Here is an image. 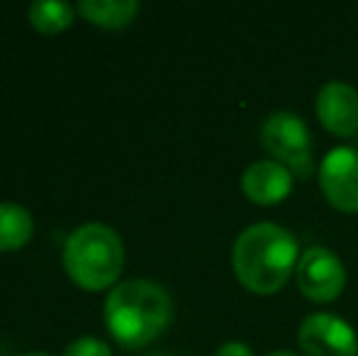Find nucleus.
<instances>
[{
    "mask_svg": "<svg viewBox=\"0 0 358 356\" xmlns=\"http://www.w3.org/2000/svg\"><path fill=\"white\" fill-rule=\"evenodd\" d=\"M261 144L273 157V162L285 166L292 176L310 178L312 171H315L310 129H307V124L297 115L292 113L268 115L264 127H261Z\"/></svg>",
    "mask_w": 358,
    "mask_h": 356,
    "instance_id": "nucleus-4",
    "label": "nucleus"
},
{
    "mask_svg": "<svg viewBox=\"0 0 358 356\" xmlns=\"http://www.w3.org/2000/svg\"><path fill=\"white\" fill-rule=\"evenodd\" d=\"M266 356H297V354H292V352H271V354H266Z\"/></svg>",
    "mask_w": 358,
    "mask_h": 356,
    "instance_id": "nucleus-16",
    "label": "nucleus"
},
{
    "mask_svg": "<svg viewBox=\"0 0 358 356\" xmlns=\"http://www.w3.org/2000/svg\"><path fill=\"white\" fill-rule=\"evenodd\" d=\"M64 356H113L108 342L98 337H78L66 347Z\"/></svg>",
    "mask_w": 358,
    "mask_h": 356,
    "instance_id": "nucleus-13",
    "label": "nucleus"
},
{
    "mask_svg": "<svg viewBox=\"0 0 358 356\" xmlns=\"http://www.w3.org/2000/svg\"><path fill=\"white\" fill-rule=\"evenodd\" d=\"M292 173L273 159L254 162L241 176V190L256 205H278L290 195Z\"/></svg>",
    "mask_w": 358,
    "mask_h": 356,
    "instance_id": "nucleus-9",
    "label": "nucleus"
},
{
    "mask_svg": "<svg viewBox=\"0 0 358 356\" xmlns=\"http://www.w3.org/2000/svg\"><path fill=\"white\" fill-rule=\"evenodd\" d=\"M215 356H254L251 347H246L244 342H227L217 349Z\"/></svg>",
    "mask_w": 358,
    "mask_h": 356,
    "instance_id": "nucleus-14",
    "label": "nucleus"
},
{
    "mask_svg": "<svg viewBox=\"0 0 358 356\" xmlns=\"http://www.w3.org/2000/svg\"><path fill=\"white\" fill-rule=\"evenodd\" d=\"M317 118L336 137H351L358 129V90L349 83L331 81L317 93Z\"/></svg>",
    "mask_w": 358,
    "mask_h": 356,
    "instance_id": "nucleus-8",
    "label": "nucleus"
},
{
    "mask_svg": "<svg viewBox=\"0 0 358 356\" xmlns=\"http://www.w3.org/2000/svg\"><path fill=\"white\" fill-rule=\"evenodd\" d=\"M297 288L312 303H331L344 293L346 269L341 259L327 247H310L302 252L295 269Z\"/></svg>",
    "mask_w": 358,
    "mask_h": 356,
    "instance_id": "nucleus-5",
    "label": "nucleus"
},
{
    "mask_svg": "<svg viewBox=\"0 0 358 356\" xmlns=\"http://www.w3.org/2000/svg\"><path fill=\"white\" fill-rule=\"evenodd\" d=\"M297 344L305 356H358L354 327L331 313H315L302 320Z\"/></svg>",
    "mask_w": 358,
    "mask_h": 356,
    "instance_id": "nucleus-6",
    "label": "nucleus"
},
{
    "mask_svg": "<svg viewBox=\"0 0 358 356\" xmlns=\"http://www.w3.org/2000/svg\"><path fill=\"white\" fill-rule=\"evenodd\" d=\"M105 327L117 344L139 349L154 342L173 320V300L164 285L146 278L117 283L105 298Z\"/></svg>",
    "mask_w": 358,
    "mask_h": 356,
    "instance_id": "nucleus-2",
    "label": "nucleus"
},
{
    "mask_svg": "<svg viewBox=\"0 0 358 356\" xmlns=\"http://www.w3.org/2000/svg\"><path fill=\"white\" fill-rule=\"evenodd\" d=\"M320 188L341 213H358V152L334 147L320 164Z\"/></svg>",
    "mask_w": 358,
    "mask_h": 356,
    "instance_id": "nucleus-7",
    "label": "nucleus"
},
{
    "mask_svg": "<svg viewBox=\"0 0 358 356\" xmlns=\"http://www.w3.org/2000/svg\"><path fill=\"white\" fill-rule=\"evenodd\" d=\"M300 257V247L290 229L275 222H256L234 239L231 269L246 290L273 295L295 273Z\"/></svg>",
    "mask_w": 358,
    "mask_h": 356,
    "instance_id": "nucleus-1",
    "label": "nucleus"
},
{
    "mask_svg": "<svg viewBox=\"0 0 358 356\" xmlns=\"http://www.w3.org/2000/svg\"><path fill=\"white\" fill-rule=\"evenodd\" d=\"M34 234V220L17 203H0V252L22 249Z\"/></svg>",
    "mask_w": 358,
    "mask_h": 356,
    "instance_id": "nucleus-11",
    "label": "nucleus"
},
{
    "mask_svg": "<svg viewBox=\"0 0 358 356\" xmlns=\"http://www.w3.org/2000/svg\"><path fill=\"white\" fill-rule=\"evenodd\" d=\"M73 5L62 0H39L27 8V17L37 32L42 34H59L73 24Z\"/></svg>",
    "mask_w": 358,
    "mask_h": 356,
    "instance_id": "nucleus-12",
    "label": "nucleus"
},
{
    "mask_svg": "<svg viewBox=\"0 0 358 356\" xmlns=\"http://www.w3.org/2000/svg\"><path fill=\"white\" fill-rule=\"evenodd\" d=\"M78 13L90 24H98L103 29H122L137 17V0H80Z\"/></svg>",
    "mask_w": 358,
    "mask_h": 356,
    "instance_id": "nucleus-10",
    "label": "nucleus"
},
{
    "mask_svg": "<svg viewBox=\"0 0 358 356\" xmlns=\"http://www.w3.org/2000/svg\"><path fill=\"white\" fill-rule=\"evenodd\" d=\"M124 247L120 234L103 222H85L64 244L66 276L83 290H105L120 278Z\"/></svg>",
    "mask_w": 358,
    "mask_h": 356,
    "instance_id": "nucleus-3",
    "label": "nucleus"
},
{
    "mask_svg": "<svg viewBox=\"0 0 358 356\" xmlns=\"http://www.w3.org/2000/svg\"><path fill=\"white\" fill-rule=\"evenodd\" d=\"M20 356H52V354H47V352H24Z\"/></svg>",
    "mask_w": 358,
    "mask_h": 356,
    "instance_id": "nucleus-15",
    "label": "nucleus"
}]
</instances>
